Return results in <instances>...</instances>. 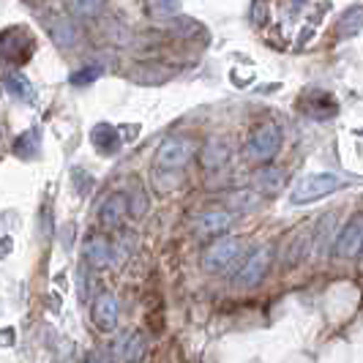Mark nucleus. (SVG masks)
<instances>
[{
	"label": "nucleus",
	"mask_w": 363,
	"mask_h": 363,
	"mask_svg": "<svg viewBox=\"0 0 363 363\" xmlns=\"http://www.w3.org/2000/svg\"><path fill=\"white\" fill-rule=\"evenodd\" d=\"M126 213H128V197L126 194H112V197L101 205L99 218H101V224H104L107 230H115V227L123 224V216H126Z\"/></svg>",
	"instance_id": "nucleus-13"
},
{
	"label": "nucleus",
	"mask_w": 363,
	"mask_h": 363,
	"mask_svg": "<svg viewBox=\"0 0 363 363\" xmlns=\"http://www.w3.org/2000/svg\"><path fill=\"white\" fill-rule=\"evenodd\" d=\"M85 363H101V361H99L96 355H91V358H88V361H85Z\"/></svg>",
	"instance_id": "nucleus-24"
},
{
	"label": "nucleus",
	"mask_w": 363,
	"mask_h": 363,
	"mask_svg": "<svg viewBox=\"0 0 363 363\" xmlns=\"http://www.w3.org/2000/svg\"><path fill=\"white\" fill-rule=\"evenodd\" d=\"M363 249V213L352 216L342 227V233L333 240V257L336 259H352V257H361Z\"/></svg>",
	"instance_id": "nucleus-6"
},
{
	"label": "nucleus",
	"mask_w": 363,
	"mask_h": 363,
	"mask_svg": "<svg viewBox=\"0 0 363 363\" xmlns=\"http://www.w3.org/2000/svg\"><path fill=\"white\" fill-rule=\"evenodd\" d=\"M342 186H345V181L333 172H311L292 186L290 202L292 205H309V202H317L333 191H339Z\"/></svg>",
	"instance_id": "nucleus-1"
},
{
	"label": "nucleus",
	"mask_w": 363,
	"mask_h": 363,
	"mask_svg": "<svg viewBox=\"0 0 363 363\" xmlns=\"http://www.w3.org/2000/svg\"><path fill=\"white\" fill-rule=\"evenodd\" d=\"M91 140H93V145L99 147L101 153H112V150H118V147H121V134H118L112 126H107V123H101V126L93 128Z\"/></svg>",
	"instance_id": "nucleus-17"
},
{
	"label": "nucleus",
	"mask_w": 363,
	"mask_h": 363,
	"mask_svg": "<svg viewBox=\"0 0 363 363\" xmlns=\"http://www.w3.org/2000/svg\"><path fill=\"white\" fill-rule=\"evenodd\" d=\"M279 147H281V128L276 126V123H259L249 134L243 156L252 164H268L279 153Z\"/></svg>",
	"instance_id": "nucleus-2"
},
{
	"label": "nucleus",
	"mask_w": 363,
	"mask_h": 363,
	"mask_svg": "<svg viewBox=\"0 0 363 363\" xmlns=\"http://www.w3.org/2000/svg\"><path fill=\"white\" fill-rule=\"evenodd\" d=\"M336 224V213H325V216L317 221V230H314V249L317 252H325L328 243H330V235H333V227Z\"/></svg>",
	"instance_id": "nucleus-18"
},
{
	"label": "nucleus",
	"mask_w": 363,
	"mask_h": 363,
	"mask_svg": "<svg viewBox=\"0 0 363 363\" xmlns=\"http://www.w3.org/2000/svg\"><path fill=\"white\" fill-rule=\"evenodd\" d=\"M143 355H145V336L143 333H131L126 350H123V358H126V363H140Z\"/></svg>",
	"instance_id": "nucleus-19"
},
{
	"label": "nucleus",
	"mask_w": 363,
	"mask_h": 363,
	"mask_svg": "<svg viewBox=\"0 0 363 363\" xmlns=\"http://www.w3.org/2000/svg\"><path fill=\"white\" fill-rule=\"evenodd\" d=\"M109 257H112V249H109V240L104 235H91L85 240V265L88 268L104 271L109 265Z\"/></svg>",
	"instance_id": "nucleus-12"
},
{
	"label": "nucleus",
	"mask_w": 363,
	"mask_h": 363,
	"mask_svg": "<svg viewBox=\"0 0 363 363\" xmlns=\"http://www.w3.org/2000/svg\"><path fill=\"white\" fill-rule=\"evenodd\" d=\"M233 221H235V213H230V211H208L194 221V233L200 238H221L227 235Z\"/></svg>",
	"instance_id": "nucleus-9"
},
{
	"label": "nucleus",
	"mask_w": 363,
	"mask_h": 363,
	"mask_svg": "<svg viewBox=\"0 0 363 363\" xmlns=\"http://www.w3.org/2000/svg\"><path fill=\"white\" fill-rule=\"evenodd\" d=\"M230 205H235L240 211H252L257 205V194L255 191H238V194L230 197Z\"/></svg>",
	"instance_id": "nucleus-21"
},
{
	"label": "nucleus",
	"mask_w": 363,
	"mask_h": 363,
	"mask_svg": "<svg viewBox=\"0 0 363 363\" xmlns=\"http://www.w3.org/2000/svg\"><path fill=\"white\" fill-rule=\"evenodd\" d=\"M3 88H6V93L9 96H14V99H19V101H33V85L22 77V74H6L3 77Z\"/></svg>",
	"instance_id": "nucleus-16"
},
{
	"label": "nucleus",
	"mask_w": 363,
	"mask_h": 363,
	"mask_svg": "<svg viewBox=\"0 0 363 363\" xmlns=\"http://www.w3.org/2000/svg\"><path fill=\"white\" fill-rule=\"evenodd\" d=\"M271 257L273 255L268 246H257L255 252L240 262V268L235 271V279H233V287L235 290H255L271 271Z\"/></svg>",
	"instance_id": "nucleus-4"
},
{
	"label": "nucleus",
	"mask_w": 363,
	"mask_h": 363,
	"mask_svg": "<svg viewBox=\"0 0 363 363\" xmlns=\"http://www.w3.org/2000/svg\"><path fill=\"white\" fill-rule=\"evenodd\" d=\"M314 249V230H303L301 235H295L287 243V249H284V255H281V268H298L306 257H309V252Z\"/></svg>",
	"instance_id": "nucleus-11"
},
{
	"label": "nucleus",
	"mask_w": 363,
	"mask_h": 363,
	"mask_svg": "<svg viewBox=\"0 0 363 363\" xmlns=\"http://www.w3.org/2000/svg\"><path fill=\"white\" fill-rule=\"evenodd\" d=\"M361 259H363V249H361Z\"/></svg>",
	"instance_id": "nucleus-25"
},
{
	"label": "nucleus",
	"mask_w": 363,
	"mask_h": 363,
	"mask_svg": "<svg viewBox=\"0 0 363 363\" xmlns=\"http://www.w3.org/2000/svg\"><path fill=\"white\" fill-rule=\"evenodd\" d=\"M79 298H88V268H79Z\"/></svg>",
	"instance_id": "nucleus-23"
},
{
	"label": "nucleus",
	"mask_w": 363,
	"mask_h": 363,
	"mask_svg": "<svg viewBox=\"0 0 363 363\" xmlns=\"http://www.w3.org/2000/svg\"><path fill=\"white\" fill-rule=\"evenodd\" d=\"M361 30H363V6H350L345 14L339 17L336 33L342 38H352V36H358Z\"/></svg>",
	"instance_id": "nucleus-15"
},
{
	"label": "nucleus",
	"mask_w": 363,
	"mask_h": 363,
	"mask_svg": "<svg viewBox=\"0 0 363 363\" xmlns=\"http://www.w3.org/2000/svg\"><path fill=\"white\" fill-rule=\"evenodd\" d=\"M69 9H72L74 14L88 17L93 11H99V0H69Z\"/></svg>",
	"instance_id": "nucleus-22"
},
{
	"label": "nucleus",
	"mask_w": 363,
	"mask_h": 363,
	"mask_svg": "<svg viewBox=\"0 0 363 363\" xmlns=\"http://www.w3.org/2000/svg\"><path fill=\"white\" fill-rule=\"evenodd\" d=\"M194 153H197V145L191 140L169 137L156 150V169H162V172H181L183 167L191 162Z\"/></svg>",
	"instance_id": "nucleus-5"
},
{
	"label": "nucleus",
	"mask_w": 363,
	"mask_h": 363,
	"mask_svg": "<svg viewBox=\"0 0 363 363\" xmlns=\"http://www.w3.org/2000/svg\"><path fill=\"white\" fill-rule=\"evenodd\" d=\"M230 143L224 140V137H211L205 147H202L200 153V164L205 172H218V169H224L227 162H230Z\"/></svg>",
	"instance_id": "nucleus-10"
},
{
	"label": "nucleus",
	"mask_w": 363,
	"mask_h": 363,
	"mask_svg": "<svg viewBox=\"0 0 363 363\" xmlns=\"http://www.w3.org/2000/svg\"><path fill=\"white\" fill-rule=\"evenodd\" d=\"M255 186L262 194H279L284 186V169L279 167H262L255 175Z\"/></svg>",
	"instance_id": "nucleus-14"
},
{
	"label": "nucleus",
	"mask_w": 363,
	"mask_h": 363,
	"mask_svg": "<svg viewBox=\"0 0 363 363\" xmlns=\"http://www.w3.org/2000/svg\"><path fill=\"white\" fill-rule=\"evenodd\" d=\"M99 74H101V69H99V66H85L82 72L72 74V85H91V82H96V79H99Z\"/></svg>",
	"instance_id": "nucleus-20"
},
{
	"label": "nucleus",
	"mask_w": 363,
	"mask_h": 363,
	"mask_svg": "<svg viewBox=\"0 0 363 363\" xmlns=\"http://www.w3.org/2000/svg\"><path fill=\"white\" fill-rule=\"evenodd\" d=\"M240 255H243V240H240V238L221 235L205 249V255H202V268L208 273H221V271H227V268H233Z\"/></svg>",
	"instance_id": "nucleus-3"
},
{
	"label": "nucleus",
	"mask_w": 363,
	"mask_h": 363,
	"mask_svg": "<svg viewBox=\"0 0 363 363\" xmlns=\"http://www.w3.org/2000/svg\"><path fill=\"white\" fill-rule=\"evenodd\" d=\"M118 317H121V301L115 292H101L93 303V325L101 330H115L118 328Z\"/></svg>",
	"instance_id": "nucleus-8"
},
{
	"label": "nucleus",
	"mask_w": 363,
	"mask_h": 363,
	"mask_svg": "<svg viewBox=\"0 0 363 363\" xmlns=\"http://www.w3.org/2000/svg\"><path fill=\"white\" fill-rule=\"evenodd\" d=\"M30 52H33V36H28L25 30L14 28L0 33V66L22 63Z\"/></svg>",
	"instance_id": "nucleus-7"
}]
</instances>
